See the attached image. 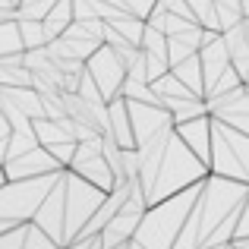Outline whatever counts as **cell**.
Returning <instances> with one entry per match:
<instances>
[{"instance_id":"cell-1","label":"cell","mask_w":249,"mask_h":249,"mask_svg":"<svg viewBox=\"0 0 249 249\" xmlns=\"http://www.w3.org/2000/svg\"><path fill=\"white\" fill-rule=\"evenodd\" d=\"M177 136L183 139V145L202 161V164H212V120L208 117H196L177 126Z\"/></svg>"},{"instance_id":"cell-2","label":"cell","mask_w":249,"mask_h":249,"mask_svg":"<svg viewBox=\"0 0 249 249\" xmlns=\"http://www.w3.org/2000/svg\"><path fill=\"white\" fill-rule=\"evenodd\" d=\"M22 249H60L41 227L35 224H25V237H22Z\"/></svg>"}]
</instances>
